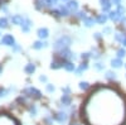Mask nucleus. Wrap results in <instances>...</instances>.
I'll list each match as a JSON object with an SVG mask.
<instances>
[{
	"mask_svg": "<svg viewBox=\"0 0 126 125\" xmlns=\"http://www.w3.org/2000/svg\"><path fill=\"white\" fill-rule=\"evenodd\" d=\"M72 43V39L71 37L68 36H62L59 37L56 42H54V44H53V48L56 51H62V49H64V48H68Z\"/></svg>",
	"mask_w": 126,
	"mask_h": 125,
	"instance_id": "f257e3e1",
	"label": "nucleus"
},
{
	"mask_svg": "<svg viewBox=\"0 0 126 125\" xmlns=\"http://www.w3.org/2000/svg\"><path fill=\"white\" fill-rule=\"evenodd\" d=\"M0 125H19V123L9 114H0Z\"/></svg>",
	"mask_w": 126,
	"mask_h": 125,
	"instance_id": "f03ea898",
	"label": "nucleus"
},
{
	"mask_svg": "<svg viewBox=\"0 0 126 125\" xmlns=\"http://www.w3.org/2000/svg\"><path fill=\"white\" fill-rule=\"evenodd\" d=\"M23 93L27 95V96H29V97H34V99H40L42 97V92L35 87H27L23 91Z\"/></svg>",
	"mask_w": 126,
	"mask_h": 125,
	"instance_id": "7ed1b4c3",
	"label": "nucleus"
},
{
	"mask_svg": "<svg viewBox=\"0 0 126 125\" xmlns=\"http://www.w3.org/2000/svg\"><path fill=\"white\" fill-rule=\"evenodd\" d=\"M53 119L58 124H64L67 121V119H68V115H67V112H64V111H58V112H56L53 115Z\"/></svg>",
	"mask_w": 126,
	"mask_h": 125,
	"instance_id": "20e7f679",
	"label": "nucleus"
},
{
	"mask_svg": "<svg viewBox=\"0 0 126 125\" xmlns=\"http://www.w3.org/2000/svg\"><path fill=\"white\" fill-rule=\"evenodd\" d=\"M1 44L4 46H10V47H13L15 44V39L12 34H5L1 39Z\"/></svg>",
	"mask_w": 126,
	"mask_h": 125,
	"instance_id": "39448f33",
	"label": "nucleus"
},
{
	"mask_svg": "<svg viewBox=\"0 0 126 125\" xmlns=\"http://www.w3.org/2000/svg\"><path fill=\"white\" fill-rule=\"evenodd\" d=\"M64 63H66V59H54V61H52V63H50V68L52 70H59L62 67H64Z\"/></svg>",
	"mask_w": 126,
	"mask_h": 125,
	"instance_id": "423d86ee",
	"label": "nucleus"
},
{
	"mask_svg": "<svg viewBox=\"0 0 126 125\" xmlns=\"http://www.w3.org/2000/svg\"><path fill=\"white\" fill-rule=\"evenodd\" d=\"M66 6L68 8L69 12H73V13H75L76 10L78 9V3H77V0H69Z\"/></svg>",
	"mask_w": 126,
	"mask_h": 125,
	"instance_id": "0eeeda50",
	"label": "nucleus"
},
{
	"mask_svg": "<svg viewBox=\"0 0 126 125\" xmlns=\"http://www.w3.org/2000/svg\"><path fill=\"white\" fill-rule=\"evenodd\" d=\"M37 34H38V37H39L40 39H46V38H48V36H49V30H48L47 28H39L38 32H37Z\"/></svg>",
	"mask_w": 126,
	"mask_h": 125,
	"instance_id": "6e6552de",
	"label": "nucleus"
},
{
	"mask_svg": "<svg viewBox=\"0 0 126 125\" xmlns=\"http://www.w3.org/2000/svg\"><path fill=\"white\" fill-rule=\"evenodd\" d=\"M64 68L67 72H75L76 71V65L73 63L72 61H66V63H64Z\"/></svg>",
	"mask_w": 126,
	"mask_h": 125,
	"instance_id": "1a4fd4ad",
	"label": "nucleus"
},
{
	"mask_svg": "<svg viewBox=\"0 0 126 125\" xmlns=\"http://www.w3.org/2000/svg\"><path fill=\"white\" fill-rule=\"evenodd\" d=\"M23 22H24V18H23L22 15L16 14V15L12 17V23H13V24H16V25H22V24H23Z\"/></svg>",
	"mask_w": 126,
	"mask_h": 125,
	"instance_id": "9d476101",
	"label": "nucleus"
},
{
	"mask_svg": "<svg viewBox=\"0 0 126 125\" xmlns=\"http://www.w3.org/2000/svg\"><path fill=\"white\" fill-rule=\"evenodd\" d=\"M61 104H62V105H64V106H69L72 104V97L69 95H63L61 97Z\"/></svg>",
	"mask_w": 126,
	"mask_h": 125,
	"instance_id": "9b49d317",
	"label": "nucleus"
},
{
	"mask_svg": "<svg viewBox=\"0 0 126 125\" xmlns=\"http://www.w3.org/2000/svg\"><path fill=\"white\" fill-rule=\"evenodd\" d=\"M101 3V8L103 12H109L111 8V0H100Z\"/></svg>",
	"mask_w": 126,
	"mask_h": 125,
	"instance_id": "f8f14e48",
	"label": "nucleus"
},
{
	"mask_svg": "<svg viewBox=\"0 0 126 125\" xmlns=\"http://www.w3.org/2000/svg\"><path fill=\"white\" fill-rule=\"evenodd\" d=\"M30 27H32V22L29 19H24V22L22 24V30L24 33H28L29 30H30Z\"/></svg>",
	"mask_w": 126,
	"mask_h": 125,
	"instance_id": "ddd939ff",
	"label": "nucleus"
},
{
	"mask_svg": "<svg viewBox=\"0 0 126 125\" xmlns=\"http://www.w3.org/2000/svg\"><path fill=\"white\" fill-rule=\"evenodd\" d=\"M48 46V43L47 42H42V40H37V42H34L33 43V47L34 49H42V48H44V47H47Z\"/></svg>",
	"mask_w": 126,
	"mask_h": 125,
	"instance_id": "4468645a",
	"label": "nucleus"
},
{
	"mask_svg": "<svg viewBox=\"0 0 126 125\" xmlns=\"http://www.w3.org/2000/svg\"><path fill=\"white\" fill-rule=\"evenodd\" d=\"M87 68H88V63H87V61L82 62L81 66H79V68H78V70H76V73H77V76H81V75H82V72H83V71H86Z\"/></svg>",
	"mask_w": 126,
	"mask_h": 125,
	"instance_id": "2eb2a0df",
	"label": "nucleus"
},
{
	"mask_svg": "<svg viewBox=\"0 0 126 125\" xmlns=\"http://www.w3.org/2000/svg\"><path fill=\"white\" fill-rule=\"evenodd\" d=\"M109 18H110L111 20H113V22H119V20H120L122 17H121V15L117 13V10H116V12H110Z\"/></svg>",
	"mask_w": 126,
	"mask_h": 125,
	"instance_id": "dca6fc26",
	"label": "nucleus"
},
{
	"mask_svg": "<svg viewBox=\"0 0 126 125\" xmlns=\"http://www.w3.org/2000/svg\"><path fill=\"white\" fill-rule=\"evenodd\" d=\"M111 66H112L113 68H120V67L122 66L121 58H113V59H111Z\"/></svg>",
	"mask_w": 126,
	"mask_h": 125,
	"instance_id": "f3484780",
	"label": "nucleus"
},
{
	"mask_svg": "<svg viewBox=\"0 0 126 125\" xmlns=\"http://www.w3.org/2000/svg\"><path fill=\"white\" fill-rule=\"evenodd\" d=\"M24 71L27 72L28 75H33V73H34V71H35V66H34L33 63H28V65L25 66Z\"/></svg>",
	"mask_w": 126,
	"mask_h": 125,
	"instance_id": "a211bd4d",
	"label": "nucleus"
},
{
	"mask_svg": "<svg viewBox=\"0 0 126 125\" xmlns=\"http://www.w3.org/2000/svg\"><path fill=\"white\" fill-rule=\"evenodd\" d=\"M59 14H61V17H67V15H69V10H68V8L67 6H63V5H61L59 6Z\"/></svg>",
	"mask_w": 126,
	"mask_h": 125,
	"instance_id": "6ab92c4d",
	"label": "nucleus"
},
{
	"mask_svg": "<svg viewBox=\"0 0 126 125\" xmlns=\"http://www.w3.org/2000/svg\"><path fill=\"white\" fill-rule=\"evenodd\" d=\"M107 15L106 14H100L98 17H97V19H96V22L98 23V24H105L106 23V20H107Z\"/></svg>",
	"mask_w": 126,
	"mask_h": 125,
	"instance_id": "aec40b11",
	"label": "nucleus"
},
{
	"mask_svg": "<svg viewBox=\"0 0 126 125\" xmlns=\"http://www.w3.org/2000/svg\"><path fill=\"white\" fill-rule=\"evenodd\" d=\"M105 77H106L107 80H110V81H112V80L116 78V73H115V72H112V71H107L106 75H105Z\"/></svg>",
	"mask_w": 126,
	"mask_h": 125,
	"instance_id": "412c9836",
	"label": "nucleus"
},
{
	"mask_svg": "<svg viewBox=\"0 0 126 125\" xmlns=\"http://www.w3.org/2000/svg\"><path fill=\"white\" fill-rule=\"evenodd\" d=\"M94 22H96V20H94L93 18H86L85 19V25L86 27H92L94 24Z\"/></svg>",
	"mask_w": 126,
	"mask_h": 125,
	"instance_id": "4be33fe9",
	"label": "nucleus"
},
{
	"mask_svg": "<svg viewBox=\"0 0 126 125\" xmlns=\"http://www.w3.org/2000/svg\"><path fill=\"white\" fill-rule=\"evenodd\" d=\"M35 4H37V8H38V9H42L43 6L47 5V0H37Z\"/></svg>",
	"mask_w": 126,
	"mask_h": 125,
	"instance_id": "5701e85b",
	"label": "nucleus"
},
{
	"mask_svg": "<svg viewBox=\"0 0 126 125\" xmlns=\"http://www.w3.org/2000/svg\"><path fill=\"white\" fill-rule=\"evenodd\" d=\"M125 56H126L125 48H120V49L117 51V58H122V57H125Z\"/></svg>",
	"mask_w": 126,
	"mask_h": 125,
	"instance_id": "b1692460",
	"label": "nucleus"
},
{
	"mask_svg": "<svg viewBox=\"0 0 126 125\" xmlns=\"http://www.w3.org/2000/svg\"><path fill=\"white\" fill-rule=\"evenodd\" d=\"M6 27H8L6 18H0V28H6Z\"/></svg>",
	"mask_w": 126,
	"mask_h": 125,
	"instance_id": "393cba45",
	"label": "nucleus"
},
{
	"mask_svg": "<svg viewBox=\"0 0 126 125\" xmlns=\"http://www.w3.org/2000/svg\"><path fill=\"white\" fill-rule=\"evenodd\" d=\"M93 67L96 68L97 71H102V70L105 68V65H102V63H100V62H97V63H94V65H93Z\"/></svg>",
	"mask_w": 126,
	"mask_h": 125,
	"instance_id": "a878e982",
	"label": "nucleus"
},
{
	"mask_svg": "<svg viewBox=\"0 0 126 125\" xmlns=\"http://www.w3.org/2000/svg\"><path fill=\"white\" fill-rule=\"evenodd\" d=\"M124 38H125V36L122 33H116V34H115V39H116L117 42H122Z\"/></svg>",
	"mask_w": 126,
	"mask_h": 125,
	"instance_id": "bb28decb",
	"label": "nucleus"
},
{
	"mask_svg": "<svg viewBox=\"0 0 126 125\" xmlns=\"http://www.w3.org/2000/svg\"><path fill=\"white\" fill-rule=\"evenodd\" d=\"M88 87H90L88 82H79V89L81 90H87Z\"/></svg>",
	"mask_w": 126,
	"mask_h": 125,
	"instance_id": "cd10ccee",
	"label": "nucleus"
},
{
	"mask_svg": "<svg viewBox=\"0 0 126 125\" xmlns=\"http://www.w3.org/2000/svg\"><path fill=\"white\" fill-rule=\"evenodd\" d=\"M125 12H126V9H125V8H124L122 5H119V6H117V13H119V14H120L121 17H122V15L125 14Z\"/></svg>",
	"mask_w": 126,
	"mask_h": 125,
	"instance_id": "c85d7f7f",
	"label": "nucleus"
},
{
	"mask_svg": "<svg viewBox=\"0 0 126 125\" xmlns=\"http://www.w3.org/2000/svg\"><path fill=\"white\" fill-rule=\"evenodd\" d=\"M57 1L58 0H47V6H54L57 5Z\"/></svg>",
	"mask_w": 126,
	"mask_h": 125,
	"instance_id": "c756f323",
	"label": "nucleus"
},
{
	"mask_svg": "<svg viewBox=\"0 0 126 125\" xmlns=\"http://www.w3.org/2000/svg\"><path fill=\"white\" fill-rule=\"evenodd\" d=\"M29 111H30V114H32V115H37V107H35L34 105L29 107Z\"/></svg>",
	"mask_w": 126,
	"mask_h": 125,
	"instance_id": "7c9ffc66",
	"label": "nucleus"
},
{
	"mask_svg": "<svg viewBox=\"0 0 126 125\" xmlns=\"http://www.w3.org/2000/svg\"><path fill=\"white\" fill-rule=\"evenodd\" d=\"M46 90H47L48 92H54V90H56V87H54L53 85H47V87H46Z\"/></svg>",
	"mask_w": 126,
	"mask_h": 125,
	"instance_id": "2f4dec72",
	"label": "nucleus"
},
{
	"mask_svg": "<svg viewBox=\"0 0 126 125\" xmlns=\"http://www.w3.org/2000/svg\"><path fill=\"white\" fill-rule=\"evenodd\" d=\"M77 17H78L79 19H83V20H85V19L87 18V17H86V13H85V12H79V13L77 14Z\"/></svg>",
	"mask_w": 126,
	"mask_h": 125,
	"instance_id": "473e14b6",
	"label": "nucleus"
},
{
	"mask_svg": "<svg viewBox=\"0 0 126 125\" xmlns=\"http://www.w3.org/2000/svg\"><path fill=\"white\" fill-rule=\"evenodd\" d=\"M52 120H53V116H52V118H49V116L44 118V121H46L48 125H52Z\"/></svg>",
	"mask_w": 126,
	"mask_h": 125,
	"instance_id": "72a5a7b5",
	"label": "nucleus"
},
{
	"mask_svg": "<svg viewBox=\"0 0 126 125\" xmlns=\"http://www.w3.org/2000/svg\"><path fill=\"white\" fill-rule=\"evenodd\" d=\"M83 59H88L90 57H91V53H82V56H81Z\"/></svg>",
	"mask_w": 126,
	"mask_h": 125,
	"instance_id": "f704fd0d",
	"label": "nucleus"
},
{
	"mask_svg": "<svg viewBox=\"0 0 126 125\" xmlns=\"http://www.w3.org/2000/svg\"><path fill=\"white\" fill-rule=\"evenodd\" d=\"M3 96H6V91L0 87V97H3Z\"/></svg>",
	"mask_w": 126,
	"mask_h": 125,
	"instance_id": "c9c22d12",
	"label": "nucleus"
},
{
	"mask_svg": "<svg viewBox=\"0 0 126 125\" xmlns=\"http://www.w3.org/2000/svg\"><path fill=\"white\" fill-rule=\"evenodd\" d=\"M111 3H113L115 5H121V0H111Z\"/></svg>",
	"mask_w": 126,
	"mask_h": 125,
	"instance_id": "e433bc0d",
	"label": "nucleus"
},
{
	"mask_svg": "<svg viewBox=\"0 0 126 125\" xmlns=\"http://www.w3.org/2000/svg\"><path fill=\"white\" fill-rule=\"evenodd\" d=\"M62 91L64 92V95H68V93H69V91H71V90H69V87H64V89H62Z\"/></svg>",
	"mask_w": 126,
	"mask_h": 125,
	"instance_id": "4c0bfd02",
	"label": "nucleus"
},
{
	"mask_svg": "<svg viewBox=\"0 0 126 125\" xmlns=\"http://www.w3.org/2000/svg\"><path fill=\"white\" fill-rule=\"evenodd\" d=\"M13 51H14V52H18V51H20V47H19L18 44H14V46H13Z\"/></svg>",
	"mask_w": 126,
	"mask_h": 125,
	"instance_id": "58836bf2",
	"label": "nucleus"
},
{
	"mask_svg": "<svg viewBox=\"0 0 126 125\" xmlns=\"http://www.w3.org/2000/svg\"><path fill=\"white\" fill-rule=\"evenodd\" d=\"M111 32V28H109V27H106V28H103V33L106 34V33H110Z\"/></svg>",
	"mask_w": 126,
	"mask_h": 125,
	"instance_id": "ea45409f",
	"label": "nucleus"
},
{
	"mask_svg": "<svg viewBox=\"0 0 126 125\" xmlns=\"http://www.w3.org/2000/svg\"><path fill=\"white\" fill-rule=\"evenodd\" d=\"M39 81H40V82H47V77H46V76H40V77H39Z\"/></svg>",
	"mask_w": 126,
	"mask_h": 125,
	"instance_id": "a19ab883",
	"label": "nucleus"
},
{
	"mask_svg": "<svg viewBox=\"0 0 126 125\" xmlns=\"http://www.w3.org/2000/svg\"><path fill=\"white\" fill-rule=\"evenodd\" d=\"M121 43H122V46H124V47H126V37L122 39V42H121Z\"/></svg>",
	"mask_w": 126,
	"mask_h": 125,
	"instance_id": "79ce46f5",
	"label": "nucleus"
},
{
	"mask_svg": "<svg viewBox=\"0 0 126 125\" xmlns=\"http://www.w3.org/2000/svg\"><path fill=\"white\" fill-rule=\"evenodd\" d=\"M94 38H96V39H100V38H101L100 33H96V34H94Z\"/></svg>",
	"mask_w": 126,
	"mask_h": 125,
	"instance_id": "37998d69",
	"label": "nucleus"
},
{
	"mask_svg": "<svg viewBox=\"0 0 126 125\" xmlns=\"http://www.w3.org/2000/svg\"><path fill=\"white\" fill-rule=\"evenodd\" d=\"M8 1V0H0V4H5Z\"/></svg>",
	"mask_w": 126,
	"mask_h": 125,
	"instance_id": "c03bdc74",
	"label": "nucleus"
},
{
	"mask_svg": "<svg viewBox=\"0 0 126 125\" xmlns=\"http://www.w3.org/2000/svg\"><path fill=\"white\" fill-rule=\"evenodd\" d=\"M71 125H79V124H78V123H72Z\"/></svg>",
	"mask_w": 126,
	"mask_h": 125,
	"instance_id": "a18cd8bd",
	"label": "nucleus"
},
{
	"mask_svg": "<svg viewBox=\"0 0 126 125\" xmlns=\"http://www.w3.org/2000/svg\"><path fill=\"white\" fill-rule=\"evenodd\" d=\"M0 72H1V67H0Z\"/></svg>",
	"mask_w": 126,
	"mask_h": 125,
	"instance_id": "49530a36",
	"label": "nucleus"
}]
</instances>
